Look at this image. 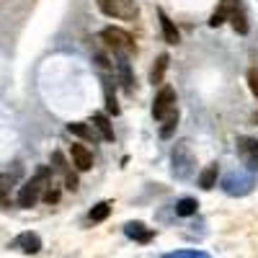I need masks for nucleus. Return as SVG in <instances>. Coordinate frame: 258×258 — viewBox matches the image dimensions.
Returning <instances> with one entry per match:
<instances>
[{
  "instance_id": "obj_1",
  "label": "nucleus",
  "mask_w": 258,
  "mask_h": 258,
  "mask_svg": "<svg viewBox=\"0 0 258 258\" xmlns=\"http://www.w3.org/2000/svg\"><path fill=\"white\" fill-rule=\"evenodd\" d=\"M52 165H41L36 173L21 186V191H18V207H34L41 197H44V191H47V186L52 183Z\"/></svg>"
},
{
  "instance_id": "obj_16",
  "label": "nucleus",
  "mask_w": 258,
  "mask_h": 258,
  "mask_svg": "<svg viewBox=\"0 0 258 258\" xmlns=\"http://www.w3.org/2000/svg\"><path fill=\"white\" fill-rule=\"evenodd\" d=\"M109 212H111V204H109V202H101V204H96V207L91 209L88 220H91V222H103L106 217H109Z\"/></svg>"
},
{
  "instance_id": "obj_21",
  "label": "nucleus",
  "mask_w": 258,
  "mask_h": 258,
  "mask_svg": "<svg viewBox=\"0 0 258 258\" xmlns=\"http://www.w3.org/2000/svg\"><path fill=\"white\" fill-rule=\"evenodd\" d=\"M176 126H178V111H176L173 116H170V119H165V126L160 129V137H163V140H168L170 135L176 132Z\"/></svg>"
},
{
  "instance_id": "obj_19",
  "label": "nucleus",
  "mask_w": 258,
  "mask_h": 258,
  "mask_svg": "<svg viewBox=\"0 0 258 258\" xmlns=\"http://www.w3.org/2000/svg\"><path fill=\"white\" fill-rule=\"evenodd\" d=\"M52 163H54L52 168H54V170H59L62 176H68V173H73V170H70V165H68V160H64V155L59 153V150H54V153H52Z\"/></svg>"
},
{
  "instance_id": "obj_13",
  "label": "nucleus",
  "mask_w": 258,
  "mask_h": 258,
  "mask_svg": "<svg viewBox=\"0 0 258 258\" xmlns=\"http://www.w3.org/2000/svg\"><path fill=\"white\" fill-rule=\"evenodd\" d=\"M168 62H170V57H168V54H160V57L155 59L153 73H150V83H153V85L163 83V75H165V70H168Z\"/></svg>"
},
{
  "instance_id": "obj_23",
  "label": "nucleus",
  "mask_w": 258,
  "mask_h": 258,
  "mask_svg": "<svg viewBox=\"0 0 258 258\" xmlns=\"http://www.w3.org/2000/svg\"><path fill=\"white\" fill-rule=\"evenodd\" d=\"M41 199H44L47 204H57L59 202V188H54L52 183L47 186V191H44V197H41Z\"/></svg>"
},
{
  "instance_id": "obj_11",
  "label": "nucleus",
  "mask_w": 258,
  "mask_h": 258,
  "mask_svg": "<svg viewBox=\"0 0 258 258\" xmlns=\"http://www.w3.org/2000/svg\"><path fill=\"white\" fill-rule=\"evenodd\" d=\"M217 176H220V165H217V163H209V165L202 170V176H199V186H202L204 191L214 188V186H217Z\"/></svg>"
},
{
  "instance_id": "obj_5",
  "label": "nucleus",
  "mask_w": 258,
  "mask_h": 258,
  "mask_svg": "<svg viewBox=\"0 0 258 258\" xmlns=\"http://www.w3.org/2000/svg\"><path fill=\"white\" fill-rule=\"evenodd\" d=\"M238 158H240V163L248 168V170H258V140H253V137H248V135H243V137H238Z\"/></svg>"
},
{
  "instance_id": "obj_25",
  "label": "nucleus",
  "mask_w": 258,
  "mask_h": 258,
  "mask_svg": "<svg viewBox=\"0 0 258 258\" xmlns=\"http://www.w3.org/2000/svg\"><path fill=\"white\" fill-rule=\"evenodd\" d=\"M64 186H68L70 191H78V186H80L78 183V176L75 173H68V176H64Z\"/></svg>"
},
{
  "instance_id": "obj_22",
  "label": "nucleus",
  "mask_w": 258,
  "mask_h": 258,
  "mask_svg": "<svg viewBox=\"0 0 258 258\" xmlns=\"http://www.w3.org/2000/svg\"><path fill=\"white\" fill-rule=\"evenodd\" d=\"M119 73H121V78H124L126 91H132V75H129V62H126V59H119Z\"/></svg>"
},
{
  "instance_id": "obj_12",
  "label": "nucleus",
  "mask_w": 258,
  "mask_h": 258,
  "mask_svg": "<svg viewBox=\"0 0 258 258\" xmlns=\"http://www.w3.org/2000/svg\"><path fill=\"white\" fill-rule=\"evenodd\" d=\"M93 126L101 132V137L106 142H114V129H111V121H109L106 114H93Z\"/></svg>"
},
{
  "instance_id": "obj_2",
  "label": "nucleus",
  "mask_w": 258,
  "mask_h": 258,
  "mask_svg": "<svg viewBox=\"0 0 258 258\" xmlns=\"http://www.w3.org/2000/svg\"><path fill=\"white\" fill-rule=\"evenodd\" d=\"M101 39L106 41V47L109 49H114V54H132L137 47H135V39L129 36L126 31H121V29H114V26H109V29H103L101 31Z\"/></svg>"
},
{
  "instance_id": "obj_24",
  "label": "nucleus",
  "mask_w": 258,
  "mask_h": 258,
  "mask_svg": "<svg viewBox=\"0 0 258 258\" xmlns=\"http://www.w3.org/2000/svg\"><path fill=\"white\" fill-rule=\"evenodd\" d=\"M248 85H250L253 96L258 98V68H250V70H248Z\"/></svg>"
},
{
  "instance_id": "obj_15",
  "label": "nucleus",
  "mask_w": 258,
  "mask_h": 258,
  "mask_svg": "<svg viewBox=\"0 0 258 258\" xmlns=\"http://www.w3.org/2000/svg\"><path fill=\"white\" fill-rule=\"evenodd\" d=\"M197 209H199V202L188 199V197L176 204V214H178V217H191V214H197Z\"/></svg>"
},
{
  "instance_id": "obj_9",
  "label": "nucleus",
  "mask_w": 258,
  "mask_h": 258,
  "mask_svg": "<svg viewBox=\"0 0 258 258\" xmlns=\"http://www.w3.org/2000/svg\"><path fill=\"white\" fill-rule=\"evenodd\" d=\"M124 232H126V238H132L137 243H150V240H153V230H147L142 222H129L124 227Z\"/></svg>"
},
{
  "instance_id": "obj_3",
  "label": "nucleus",
  "mask_w": 258,
  "mask_h": 258,
  "mask_svg": "<svg viewBox=\"0 0 258 258\" xmlns=\"http://www.w3.org/2000/svg\"><path fill=\"white\" fill-rule=\"evenodd\" d=\"M98 8L103 16L109 18H124V21H132L137 16V3L135 0H96Z\"/></svg>"
},
{
  "instance_id": "obj_17",
  "label": "nucleus",
  "mask_w": 258,
  "mask_h": 258,
  "mask_svg": "<svg viewBox=\"0 0 258 258\" xmlns=\"http://www.w3.org/2000/svg\"><path fill=\"white\" fill-rule=\"evenodd\" d=\"M230 24H232V29L238 31V34H248V21H245V13L240 8L230 16Z\"/></svg>"
},
{
  "instance_id": "obj_18",
  "label": "nucleus",
  "mask_w": 258,
  "mask_h": 258,
  "mask_svg": "<svg viewBox=\"0 0 258 258\" xmlns=\"http://www.w3.org/2000/svg\"><path fill=\"white\" fill-rule=\"evenodd\" d=\"M163 258H212V255L204 250H170Z\"/></svg>"
},
{
  "instance_id": "obj_8",
  "label": "nucleus",
  "mask_w": 258,
  "mask_h": 258,
  "mask_svg": "<svg viewBox=\"0 0 258 258\" xmlns=\"http://www.w3.org/2000/svg\"><path fill=\"white\" fill-rule=\"evenodd\" d=\"M13 245L21 248L24 253H39V250H41V240H39L36 232H21Z\"/></svg>"
},
{
  "instance_id": "obj_10",
  "label": "nucleus",
  "mask_w": 258,
  "mask_h": 258,
  "mask_svg": "<svg viewBox=\"0 0 258 258\" xmlns=\"http://www.w3.org/2000/svg\"><path fill=\"white\" fill-rule=\"evenodd\" d=\"M158 18H160V26H163V36H165V41H168V44H178V41H181V34H178L176 24H173V21H170L163 11H158Z\"/></svg>"
},
{
  "instance_id": "obj_4",
  "label": "nucleus",
  "mask_w": 258,
  "mask_h": 258,
  "mask_svg": "<svg viewBox=\"0 0 258 258\" xmlns=\"http://www.w3.org/2000/svg\"><path fill=\"white\" fill-rule=\"evenodd\" d=\"M178 109H176V91L170 88V85H163L160 88V93L155 96V103H153V116L158 119V121H165V119H170Z\"/></svg>"
},
{
  "instance_id": "obj_7",
  "label": "nucleus",
  "mask_w": 258,
  "mask_h": 258,
  "mask_svg": "<svg viewBox=\"0 0 258 258\" xmlns=\"http://www.w3.org/2000/svg\"><path fill=\"white\" fill-rule=\"evenodd\" d=\"M70 158H73V165H75L78 170H91V168H93V153H91L85 145H73Z\"/></svg>"
},
{
  "instance_id": "obj_6",
  "label": "nucleus",
  "mask_w": 258,
  "mask_h": 258,
  "mask_svg": "<svg viewBox=\"0 0 258 258\" xmlns=\"http://www.w3.org/2000/svg\"><path fill=\"white\" fill-rule=\"evenodd\" d=\"M191 168H194V155H191L188 142L176 145V150H173V173L178 178H188L191 176Z\"/></svg>"
},
{
  "instance_id": "obj_20",
  "label": "nucleus",
  "mask_w": 258,
  "mask_h": 258,
  "mask_svg": "<svg viewBox=\"0 0 258 258\" xmlns=\"http://www.w3.org/2000/svg\"><path fill=\"white\" fill-rule=\"evenodd\" d=\"M103 88H106V109H109V114L116 116V114H119V103H116V98H114V93H111V83L106 80Z\"/></svg>"
},
{
  "instance_id": "obj_14",
  "label": "nucleus",
  "mask_w": 258,
  "mask_h": 258,
  "mask_svg": "<svg viewBox=\"0 0 258 258\" xmlns=\"http://www.w3.org/2000/svg\"><path fill=\"white\" fill-rule=\"evenodd\" d=\"M68 129H70L73 135L83 137V140H93L96 142V126H88V124H83V121H73V124H68Z\"/></svg>"
}]
</instances>
